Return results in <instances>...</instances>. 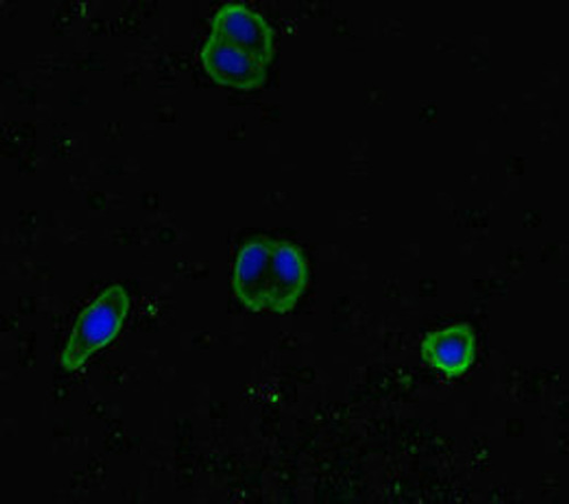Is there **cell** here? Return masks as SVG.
<instances>
[{"label": "cell", "mask_w": 569, "mask_h": 504, "mask_svg": "<svg viewBox=\"0 0 569 504\" xmlns=\"http://www.w3.org/2000/svg\"><path fill=\"white\" fill-rule=\"evenodd\" d=\"M309 268L302 250L284 241L254 238L237 254L232 289L251 312H291L306 292Z\"/></svg>", "instance_id": "obj_1"}, {"label": "cell", "mask_w": 569, "mask_h": 504, "mask_svg": "<svg viewBox=\"0 0 569 504\" xmlns=\"http://www.w3.org/2000/svg\"><path fill=\"white\" fill-rule=\"evenodd\" d=\"M129 309L126 289L114 284L82 310L61 355L63 369L68 372L81 370L92 354L113 342L124 325Z\"/></svg>", "instance_id": "obj_2"}, {"label": "cell", "mask_w": 569, "mask_h": 504, "mask_svg": "<svg viewBox=\"0 0 569 504\" xmlns=\"http://www.w3.org/2000/svg\"><path fill=\"white\" fill-rule=\"evenodd\" d=\"M207 74L218 84L241 91L261 88L268 75V64L212 34L200 52Z\"/></svg>", "instance_id": "obj_3"}, {"label": "cell", "mask_w": 569, "mask_h": 504, "mask_svg": "<svg viewBox=\"0 0 569 504\" xmlns=\"http://www.w3.org/2000/svg\"><path fill=\"white\" fill-rule=\"evenodd\" d=\"M211 34L270 64L274 31L258 12L241 3H227L214 14Z\"/></svg>", "instance_id": "obj_4"}, {"label": "cell", "mask_w": 569, "mask_h": 504, "mask_svg": "<svg viewBox=\"0 0 569 504\" xmlns=\"http://www.w3.org/2000/svg\"><path fill=\"white\" fill-rule=\"evenodd\" d=\"M476 331L466 323L455 324L423 337L422 360L448 379L465 375L477 357Z\"/></svg>", "instance_id": "obj_5"}]
</instances>
